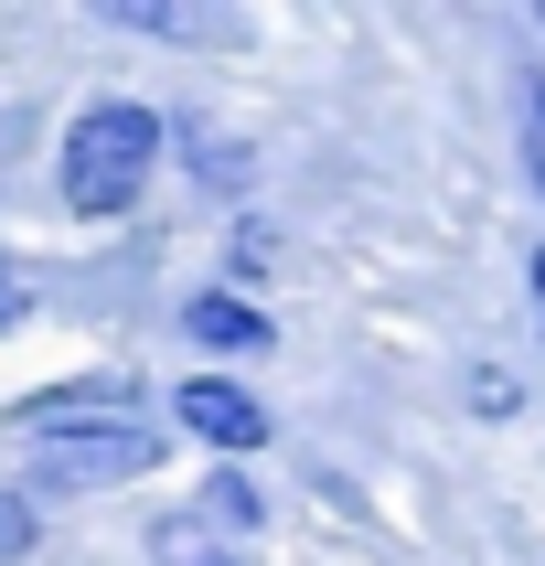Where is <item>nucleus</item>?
Returning a JSON list of instances; mask_svg holds the SVG:
<instances>
[{"label": "nucleus", "mask_w": 545, "mask_h": 566, "mask_svg": "<svg viewBox=\"0 0 545 566\" xmlns=\"http://www.w3.org/2000/svg\"><path fill=\"white\" fill-rule=\"evenodd\" d=\"M150 160H160V118L139 107V96H96L86 118L64 128V214H128L139 192H150Z\"/></svg>", "instance_id": "nucleus-1"}, {"label": "nucleus", "mask_w": 545, "mask_h": 566, "mask_svg": "<svg viewBox=\"0 0 545 566\" xmlns=\"http://www.w3.org/2000/svg\"><path fill=\"white\" fill-rule=\"evenodd\" d=\"M128 471H160V428L150 417H118V428H64L43 439V481H128Z\"/></svg>", "instance_id": "nucleus-2"}, {"label": "nucleus", "mask_w": 545, "mask_h": 566, "mask_svg": "<svg viewBox=\"0 0 545 566\" xmlns=\"http://www.w3.org/2000/svg\"><path fill=\"white\" fill-rule=\"evenodd\" d=\"M182 428H192L203 449H224V460H247V449L268 439V407H256L235 375H192V385H182Z\"/></svg>", "instance_id": "nucleus-3"}, {"label": "nucleus", "mask_w": 545, "mask_h": 566, "mask_svg": "<svg viewBox=\"0 0 545 566\" xmlns=\"http://www.w3.org/2000/svg\"><path fill=\"white\" fill-rule=\"evenodd\" d=\"M118 417H139V396H128L118 375H96V385H64V396H32L11 428H22V439H64V428H118Z\"/></svg>", "instance_id": "nucleus-4"}, {"label": "nucleus", "mask_w": 545, "mask_h": 566, "mask_svg": "<svg viewBox=\"0 0 545 566\" xmlns=\"http://www.w3.org/2000/svg\"><path fill=\"white\" fill-rule=\"evenodd\" d=\"M182 332H192L203 353H268V311H256V300H235V289L182 300Z\"/></svg>", "instance_id": "nucleus-5"}, {"label": "nucleus", "mask_w": 545, "mask_h": 566, "mask_svg": "<svg viewBox=\"0 0 545 566\" xmlns=\"http://www.w3.org/2000/svg\"><path fill=\"white\" fill-rule=\"evenodd\" d=\"M118 32H160V43H235V11H182V0H118Z\"/></svg>", "instance_id": "nucleus-6"}, {"label": "nucleus", "mask_w": 545, "mask_h": 566, "mask_svg": "<svg viewBox=\"0 0 545 566\" xmlns=\"http://www.w3.org/2000/svg\"><path fill=\"white\" fill-rule=\"evenodd\" d=\"M150 556H160V566H224V556H214V535H203L192 513H171V524H160V535H150Z\"/></svg>", "instance_id": "nucleus-7"}, {"label": "nucleus", "mask_w": 545, "mask_h": 566, "mask_svg": "<svg viewBox=\"0 0 545 566\" xmlns=\"http://www.w3.org/2000/svg\"><path fill=\"white\" fill-rule=\"evenodd\" d=\"M192 171H203V182H247V139H192Z\"/></svg>", "instance_id": "nucleus-8"}, {"label": "nucleus", "mask_w": 545, "mask_h": 566, "mask_svg": "<svg viewBox=\"0 0 545 566\" xmlns=\"http://www.w3.org/2000/svg\"><path fill=\"white\" fill-rule=\"evenodd\" d=\"M32 535H43V513L22 492H0V556H32Z\"/></svg>", "instance_id": "nucleus-9"}, {"label": "nucleus", "mask_w": 545, "mask_h": 566, "mask_svg": "<svg viewBox=\"0 0 545 566\" xmlns=\"http://www.w3.org/2000/svg\"><path fill=\"white\" fill-rule=\"evenodd\" d=\"M471 407L481 417H513V407H524V385H513L503 364H481V375H471Z\"/></svg>", "instance_id": "nucleus-10"}, {"label": "nucleus", "mask_w": 545, "mask_h": 566, "mask_svg": "<svg viewBox=\"0 0 545 566\" xmlns=\"http://www.w3.org/2000/svg\"><path fill=\"white\" fill-rule=\"evenodd\" d=\"M214 513H224V524H256V492H247L235 471H224V481H214Z\"/></svg>", "instance_id": "nucleus-11"}, {"label": "nucleus", "mask_w": 545, "mask_h": 566, "mask_svg": "<svg viewBox=\"0 0 545 566\" xmlns=\"http://www.w3.org/2000/svg\"><path fill=\"white\" fill-rule=\"evenodd\" d=\"M524 107H535V128H545V86H535V96H524Z\"/></svg>", "instance_id": "nucleus-12"}, {"label": "nucleus", "mask_w": 545, "mask_h": 566, "mask_svg": "<svg viewBox=\"0 0 545 566\" xmlns=\"http://www.w3.org/2000/svg\"><path fill=\"white\" fill-rule=\"evenodd\" d=\"M535 300H545V256H535Z\"/></svg>", "instance_id": "nucleus-13"}]
</instances>
